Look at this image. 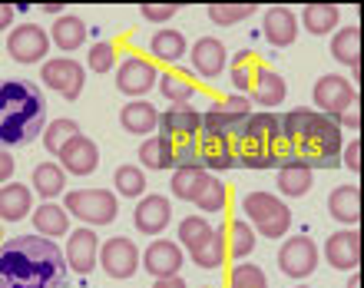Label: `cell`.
Wrapping results in <instances>:
<instances>
[{
  "label": "cell",
  "instance_id": "1",
  "mask_svg": "<svg viewBox=\"0 0 364 288\" xmlns=\"http://www.w3.org/2000/svg\"><path fill=\"white\" fill-rule=\"evenodd\" d=\"M63 249L43 235H14L0 242V288H67Z\"/></svg>",
  "mask_w": 364,
  "mask_h": 288
},
{
  "label": "cell",
  "instance_id": "2",
  "mask_svg": "<svg viewBox=\"0 0 364 288\" xmlns=\"http://www.w3.org/2000/svg\"><path fill=\"white\" fill-rule=\"evenodd\" d=\"M47 100L30 80H0V149L27 146L43 133Z\"/></svg>",
  "mask_w": 364,
  "mask_h": 288
},
{
  "label": "cell",
  "instance_id": "3",
  "mask_svg": "<svg viewBox=\"0 0 364 288\" xmlns=\"http://www.w3.org/2000/svg\"><path fill=\"white\" fill-rule=\"evenodd\" d=\"M295 159L315 169H341V126L315 110L301 136L295 139Z\"/></svg>",
  "mask_w": 364,
  "mask_h": 288
},
{
  "label": "cell",
  "instance_id": "4",
  "mask_svg": "<svg viewBox=\"0 0 364 288\" xmlns=\"http://www.w3.org/2000/svg\"><path fill=\"white\" fill-rule=\"evenodd\" d=\"M242 212H245L252 232L265 235V239H285L291 229V209L275 192H249L242 199Z\"/></svg>",
  "mask_w": 364,
  "mask_h": 288
},
{
  "label": "cell",
  "instance_id": "5",
  "mask_svg": "<svg viewBox=\"0 0 364 288\" xmlns=\"http://www.w3.org/2000/svg\"><path fill=\"white\" fill-rule=\"evenodd\" d=\"M63 209L73 219L87 222V229L93 225H109L119 215V202L116 192L106 189H77V192H63Z\"/></svg>",
  "mask_w": 364,
  "mask_h": 288
},
{
  "label": "cell",
  "instance_id": "6",
  "mask_svg": "<svg viewBox=\"0 0 364 288\" xmlns=\"http://www.w3.org/2000/svg\"><path fill=\"white\" fill-rule=\"evenodd\" d=\"M252 116V100L242 93H232V96H222L215 103L202 113V133H239L245 119Z\"/></svg>",
  "mask_w": 364,
  "mask_h": 288
},
{
  "label": "cell",
  "instance_id": "7",
  "mask_svg": "<svg viewBox=\"0 0 364 288\" xmlns=\"http://www.w3.org/2000/svg\"><path fill=\"white\" fill-rule=\"evenodd\" d=\"M239 133H202L196 136L199 146V169L205 173H225V169H239Z\"/></svg>",
  "mask_w": 364,
  "mask_h": 288
},
{
  "label": "cell",
  "instance_id": "8",
  "mask_svg": "<svg viewBox=\"0 0 364 288\" xmlns=\"http://www.w3.org/2000/svg\"><path fill=\"white\" fill-rule=\"evenodd\" d=\"M311 96H315L318 113L338 123L348 106L358 103V87H351V80L338 77V73H325V77H318V83H315V90H311Z\"/></svg>",
  "mask_w": 364,
  "mask_h": 288
},
{
  "label": "cell",
  "instance_id": "9",
  "mask_svg": "<svg viewBox=\"0 0 364 288\" xmlns=\"http://www.w3.org/2000/svg\"><path fill=\"white\" fill-rule=\"evenodd\" d=\"M40 80H43V87H50L53 93H60L63 100H80L83 87H87V70L80 67L77 60L70 57H57V60H47L43 67H40Z\"/></svg>",
  "mask_w": 364,
  "mask_h": 288
},
{
  "label": "cell",
  "instance_id": "10",
  "mask_svg": "<svg viewBox=\"0 0 364 288\" xmlns=\"http://www.w3.org/2000/svg\"><path fill=\"white\" fill-rule=\"evenodd\" d=\"M156 80H159V67L153 60L136 57V53L116 67V90L126 93L129 100H143L149 90H156Z\"/></svg>",
  "mask_w": 364,
  "mask_h": 288
},
{
  "label": "cell",
  "instance_id": "11",
  "mask_svg": "<svg viewBox=\"0 0 364 288\" xmlns=\"http://www.w3.org/2000/svg\"><path fill=\"white\" fill-rule=\"evenodd\" d=\"M100 265H103V272L116 282L133 279L136 269H139V249H136L133 239H126V235L106 239V242H100Z\"/></svg>",
  "mask_w": 364,
  "mask_h": 288
},
{
  "label": "cell",
  "instance_id": "12",
  "mask_svg": "<svg viewBox=\"0 0 364 288\" xmlns=\"http://www.w3.org/2000/svg\"><path fill=\"white\" fill-rule=\"evenodd\" d=\"M7 53L17 63H47V53H50V33L37 23H20V27L10 30L7 37Z\"/></svg>",
  "mask_w": 364,
  "mask_h": 288
},
{
  "label": "cell",
  "instance_id": "13",
  "mask_svg": "<svg viewBox=\"0 0 364 288\" xmlns=\"http://www.w3.org/2000/svg\"><path fill=\"white\" fill-rule=\"evenodd\" d=\"M278 269L288 279H308L318 269V245L308 235H291V239L278 249Z\"/></svg>",
  "mask_w": 364,
  "mask_h": 288
},
{
  "label": "cell",
  "instance_id": "14",
  "mask_svg": "<svg viewBox=\"0 0 364 288\" xmlns=\"http://www.w3.org/2000/svg\"><path fill=\"white\" fill-rule=\"evenodd\" d=\"M202 129V113L192 103H173L166 113H159V133L173 143L196 139Z\"/></svg>",
  "mask_w": 364,
  "mask_h": 288
},
{
  "label": "cell",
  "instance_id": "15",
  "mask_svg": "<svg viewBox=\"0 0 364 288\" xmlns=\"http://www.w3.org/2000/svg\"><path fill=\"white\" fill-rule=\"evenodd\" d=\"M63 259H67L70 272H80V275H90L100 262V239H96L93 229H77L67 235V245H63Z\"/></svg>",
  "mask_w": 364,
  "mask_h": 288
},
{
  "label": "cell",
  "instance_id": "16",
  "mask_svg": "<svg viewBox=\"0 0 364 288\" xmlns=\"http://www.w3.org/2000/svg\"><path fill=\"white\" fill-rule=\"evenodd\" d=\"M325 259L335 272H358V265H361V232L341 229L335 235H328Z\"/></svg>",
  "mask_w": 364,
  "mask_h": 288
},
{
  "label": "cell",
  "instance_id": "17",
  "mask_svg": "<svg viewBox=\"0 0 364 288\" xmlns=\"http://www.w3.org/2000/svg\"><path fill=\"white\" fill-rule=\"evenodd\" d=\"M57 159H60V169H63V173L90 176V173H96V166H100V149H96V143L90 136L80 133L60 149Z\"/></svg>",
  "mask_w": 364,
  "mask_h": 288
},
{
  "label": "cell",
  "instance_id": "18",
  "mask_svg": "<svg viewBox=\"0 0 364 288\" xmlns=\"http://www.w3.org/2000/svg\"><path fill=\"white\" fill-rule=\"evenodd\" d=\"M189 57H192V70H196L202 80H215L222 70H225V63H229V50H225L222 40L202 37L192 43Z\"/></svg>",
  "mask_w": 364,
  "mask_h": 288
},
{
  "label": "cell",
  "instance_id": "19",
  "mask_svg": "<svg viewBox=\"0 0 364 288\" xmlns=\"http://www.w3.org/2000/svg\"><path fill=\"white\" fill-rule=\"evenodd\" d=\"M182 259H186V255H182V249L176 242L159 239L146 249V255L139 262H143V269L149 272L153 279H173V275H179Z\"/></svg>",
  "mask_w": 364,
  "mask_h": 288
},
{
  "label": "cell",
  "instance_id": "20",
  "mask_svg": "<svg viewBox=\"0 0 364 288\" xmlns=\"http://www.w3.org/2000/svg\"><path fill=\"white\" fill-rule=\"evenodd\" d=\"M133 222L143 235H159L173 222V202L166 196H143L133 212Z\"/></svg>",
  "mask_w": 364,
  "mask_h": 288
},
{
  "label": "cell",
  "instance_id": "21",
  "mask_svg": "<svg viewBox=\"0 0 364 288\" xmlns=\"http://www.w3.org/2000/svg\"><path fill=\"white\" fill-rule=\"evenodd\" d=\"M262 33L272 47H291L298 40V17L288 7H269L262 17Z\"/></svg>",
  "mask_w": 364,
  "mask_h": 288
},
{
  "label": "cell",
  "instance_id": "22",
  "mask_svg": "<svg viewBox=\"0 0 364 288\" xmlns=\"http://www.w3.org/2000/svg\"><path fill=\"white\" fill-rule=\"evenodd\" d=\"M328 212H331V219L341 222L345 229H358V222H361V189H358V183L338 186V189L328 196Z\"/></svg>",
  "mask_w": 364,
  "mask_h": 288
},
{
  "label": "cell",
  "instance_id": "23",
  "mask_svg": "<svg viewBox=\"0 0 364 288\" xmlns=\"http://www.w3.org/2000/svg\"><path fill=\"white\" fill-rule=\"evenodd\" d=\"M119 123L129 136H153V129L159 126V110L149 100H129L119 110Z\"/></svg>",
  "mask_w": 364,
  "mask_h": 288
},
{
  "label": "cell",
  "instance_id": "24",
  "mask_svg": "<svg viewBox=\"0 0 364 288\" xmlns=\"http://www.w3.org/2000/svg\"><path fill=\"white\" fill-rule=\"evenodd\" d=\"M215 229H219L222 242H225L229 259L242 262L255 252V232H252V225L245 219H229V222H222V225H215Z\"/></svg>",
  "mask_w": 364,
  "mask_h": 288
},
{
  "label": "cell",
  "instance_id": "25",
  "mask_svg": "<svg viewBox=\"0 0 364 288\" xmlns=\"http://www.w3.org/2000/svg\"><path fill=\"white\" fill-rule=\"evenodd\" d=\"M33 212V189L23 183H7L0 186V219L4 222H20Z\"/></svg>",
  "mask_w": 364,
  "mask_h": 288
},
{
  "label": "cell",
  "instance_id": "26",
  "mask_svg": "<svg viewBox=\"0 0 364 288\" xmlns=\"http://www.w3.org/2000/svg\"><path fill=\"white\" fill-rule=\"evenodd\" d=\"M33 229H37V235H43V239H60V235H70V215L63 206H57V202H43V206H37L33 209Z\"/></svg>",
  "mask_w": 364,
  "mask_h": 288
},
{
  "label": "cell",
  "instance_id": "27",
  "mask_svg": "<svg viewBox=\"0 0 364 288\" xmlns=\"http://www.w3.org/2000/svg\"><path fill=\"white\" fill-rule=\"evenodd\" d=\"M262 70H265V63H262V57L255 50H239L232 57V87H235V93L249 96Z\"/></svg>",
  "mask_w": 364,
  "mask_h": 288
},
{
  "label": "cell",
  "instance_id": "28",
  "mask_svg": "<svg viewBox=\"0 0 364 288\" xmlns=\"http://www.w3.org/2000/svg\"><path fill=\"white\" fill-rule=\"evenodd\" d=\"M139 166H146V169H156V173H163V169H176L173 139H166L163 133L143 139V146H139Z\"/></svg>",
  "mask_w": 364,
  "mask_h": 288
},
{
  "label": "cell",
  "instance_id": "29",
  "mask_svg": "<svg viewBox=\"0 0 364 288\" xmlns=\"http://www.w3.org/2000/svg\"><path fill=\"white\" fill-rule=\"evenodd\" d=\"M285 93H288V87H285V80H282V73H275V70L265 67L259 73V80H255L249 100L252 103H259V106H265V110H275V106L285 103Z\"/></svg>",
  "mask_w": 364,
  "mask_h": 288
},
{
  "label": "cell",
  "instance_id": "30",
  "mask_svg": "<svg viewBox=\"0 0 364 288\" xmlns=\"http://www.w3.org/2000/svg\"><path fill=\"white\" fill-rule=\"evenodd\" d=\"M30 186H33V192H37L40 199L53 202L57 196L67 192V173L60 169V163H40L33 169V176H30Z\"/></svg>",
  "mask_w": 364,
  "mask_h": 288
},
{
  "label": "cell",
  "instance_id": "31",
  "mask_svg": "<svg viewBox=\"0 0 364 288\" xmlns=\"http://www.w3.org/2000/svg\"><path fill=\"white\" fill-rule=\"evenodd\" d=\"M50 37H53V43H57L63 53H70V50H80L83 43H87L90 30H87V23H83L80 17H73V14H63V17L53 20Z\"/></svg>",
  "mask_w": 364,
  "mask_h": 288
},
{
  "label": "cell",
  "instance_id": "32",
  "mask_svg": "<svg viewBox=\"0 0 364 288\" xmlns=\"http://www.w3.org/2000/svg\"><path fill=\"white\" fill-rule=\"evenodd\" d=\"M331 57L345 67H361V27L358 23H348L345 30H338L331 37Z\"/></svg>",
  "mask_w": 364,
  "mask_h": 288
},
{
  "label": "cell",
  "instance_id": "33",
  "mask_svg": "<svg viewBox=\"0 0 364 288\" xmlns=\"http://www.w3.org/2000/svg\"><path fill=\"white\" fill-rule=\"evenodd\" d=\"M311 183H315V173H311L308 166H301L298 159L278 169V192L288 196V199H301V196H308V192H311Z\"/></svg>",
  "mask_w": 364,
  "mask_h": 288
},
{
  "label": "cell",
  "instance_id": "34",
  "mask_svg": "<svg viewBox=\"0 0 364 288\" xmlns=\"http://www.w3.org/2000/svg\"><path fill=\"white\" fill-rule=\"evenodd\" d=\"M156 90L169 100V106L173 103H189L192 96H196V83H192V77L186 73V70H163L159 80H156Z\"/></svg>",
  "mask_w": 364,
  "mask_h": 288
},
{
  "label": "cell",
  "instance_id": "35",
  "mask_svg": "<svg viewBox=\"0 0 364 288\" xmlns=\"http://www.w3.org/2000/svg\"><path fill=\"white\" fill-rule=\"evenodd\" d=\"M209 183H212V173H205L199 166L176 169L173 173V192H176V199H182V202H196Z\"/></svg>",
  "mask_w": 364,
  "mask_h": 288
},
{
  "label": "cell",
  "instance_id": "36",
  "mask_svg": "<svg viewBox=\"0 0 364 288\" xmlns=\"http://www.w3.org/2000/svg\"><path fill=\"white\" fill-rule=\"evenodd\" d=\"M338 20H341V14H338L335 4H308V7L301 10V23H305V30L311 37L331 33V30L338 27Z\"/></svg>",
  "mask_w": 364,
  "mask_h": 288
},
{
  "label": "cell",
  "instance_id": "37",
  "mask_svg": "<svg viewBox=\"0 0 364 288\" xmlns=\"http://www.w3.org/2000/svg\"><path fill=\"white\" fill-rule=\"evenodd\" d=\"M149 53L159 63H179L186 57V37H182L179 30H159L149 40Z\"/></svg>",
  "mask_w": 364,
  "mask_h": 288
},
{
  "label": "cell",
  "instance_id": "38",
  "mask_svg": "<svg viewBox=\"0 0 364 288\" xmlns=\"http://www.w3.org/2000/svg\"><path fill=\"white\" fill-rule=\"evenodd\" d=\"M189 255H192V262H196L199 269H205V272H215V269H222V265L229 262V252H225V242H222L219 229H212L209 239L202 242L199 249H192Z\"/></svg>",
  "mask_w": 364,
  "mask_h": 288
},
{
  "label": "cell",
  "instance_id": "39",
  "mask_svg": "<svg viewBox=\"0 0 364 288\" xmlns=\"http://www.w3.org/2000/svg\"><path fill=\"white\" fill-rule=\"evenodd\" d=\"M113 186H116V192H119V196H126V199H143V196H146V173L139 169V166L126 163V166H119V169H116Z\"/></svg>",
  "mask_w": 364,
  "mask_h": 288
},
{
  "label": "cell",
  "instance_id": "40",
  "mask_svg": "<svg viewBox=\"0 0 364 288\" xmlns=\"http://www.w3.org/2000/svg\"><path fill=\"white\" fill-rule=\"evenodd\" d=\"M255 10H259V4H212L209 20L215 27H235L242 20H249Z\"/></svg>",
  "mask_w": 364,
  "mask_h": 288
},
{
  "label": "cell",
  "instance_id": "41",
  "mask_svg": "<svg viewBox=\"0 0 364 288\" xmlns=\"http://www.w3.org/2000/svg\"><path fill=\"white\" fill-rule=\"evenodd\" d=\"M73 136H80V126L73 123V119H53V123L47 126V133H43V146H47L50 156H57Z\"/></svg>",
  "mask_w": 364,
  "mask_h": 288
},
{
  "label": "cell",
  "instance_id": "42",
  "mask_svg": "<svg viewBox=\"0 0 364 288\" xmlns=\"http://www.w3.org/2000/svg\"><path fill=\"white\" fill-rule=\"evenodd\" d=\"M212 235V225L202 215H189V219L179 222V245H186V249H199L202 242Z\"/></svg>",
  "mask_w": 364,
  "mask_h": 288
},
{
  "label": "cell",
  "instance_id": "43",
  "mask_svg": "<svg viewBox=\"0 0 364 288\" xmlns=\"http://www.w3.org/2000/svg\"><path fill=\"white\" fill-rule=\"evenodd\" d=\"M229 288H269L265 272L252 262H235V269L229 272Z\"/></svg>",
  "mask_w": 364,
  "mask_h": 288
},
{
  "label": "cell",
  "instance_id": "44",
  "mask_svg": "<svg viewBox=\"0 0 364 288\" xmlns=\"http://www.w3.org/2000/svg\"><path fill=\"white\" fill-rule=\"evenodd\" d=\"M196 206H199L202 212H222L225 206H229V189H225V183H219L215 176H212V183L205 186V192H202L199 199H196Z\"/></svg>",
  "mask_w": 364,
  "mask_h": 288
},
{
  "label": "cell",
  "instance_id": "45",
  "mask_svg": "<svg viewBox=\"0 0 364 288\" xmlns=\"http://www.w3.org/2000/svg\"><path fill=\"white\" fill-rule=\"evenodd\" d=\"M116 67V47L109 40H96L90 47V70L93 73H109Z\"/></svg>",
  "mask_w": 364,
  "mask_h": 288
},
{
  "label": "cell",
  "instance_id": "46",
  "mask_svg": "<svg viewBox=\"0 0 364 288\" xmlns=\"http://www.w3.org/2000/svg\"><path fill=\"white\" fill-rule=\"evenodd\" d=\"M173 149H176V169L199 166V146H196V139H182V143H173Z\"/></svg>",
  "mask_w": 364,
  "mask_h": 288
},
{
  "label": "cell",
  "instance_id": "47",
  "mask_svg": "<svg viewBox=\"0 0 364 288\" xmlns=\"http://www.w3.org/2000/svg\"><path fill=\"white\" fill-rule=\"evenodd\" d=\"M179 14V4H143V17L153 23H169Z\"/></svg>",
  "mask_w": 364,
  "mask_h": 288
},
{
  "label": "cell",
  "instance_id": "48",
  "mask_svg": "<svg viewBox=\"0 0 364 288\" xmlns=\"http://www.w3.org/2000/svg\"><path fill=\"white\" fill-rule=\"evenodd\" d=\"M341 166H345L348 173H361V143L358 139H351V143L341 149Z\"/></svg>",
  "mask_w": 364,
  "mask_h": 288
},
{
  "label": "cell",
  "instance_id": "49",
  "mask_svg": "<svg viewBox=\"0 0 364 288\" xmlns=\"http://www.w3.org/2000/svg\"><path fill=\"white\" fill-rule=\"evenodd\" d=\"M338 126H348V129H361V100H358L355 106H348L345 113H341Z\"/></svg>",
  "mask_w": 364,
  "mask_h": 288
},
{
  "label": "cell",
  "instance_id": "50",
  "mask_svg": "<svg viewBox=\"0 0 364 288\" xmlns=\"http://www.w3.org/2000/svg\"><path fill=\"white\" fill-rule=\"evenodd\" d=\"M14 156L7 153V149H0V186H7L10 183V176H14Z\"/></svg>",
  "mask_w": 364,
  "mask_h": 288
},
{
  "label": "cell",
  "instance_id": "51",
  "mask_svg": "<svg viewBox=\"0 0 364 288\" xmlns=\"http://www.w3.org/2000/svg\"><path fill=\"white\" fill-rule=\"evenodd\" d=\"M14 14H17L14 4H0V30H7L10 23H14Z\"/></svg>",
  "mask_w": 364,
  "mask_h": 288
},
{
  "label": "cell",
  "instance_id": "52",
  "mask_svg": "<svg viewBox=\"0 0 364 288\" xmlns=\"http://www.w3.org/2000/svg\"><path fill=\"white\" fill-rule=\"evenodd\" d=\"M153 288H186V282H182L179 275H173V279H156Z\"/></svg>",
  "mask_w": 364,
  "mask_h": 288
},
{
  "label": "cell",
  "instance_id": "53",
  "mask_svg": "<svg viewBox=\"0 0 364 288\" xmlns=\"http://www.w3.org/2000/svg\"><path fill=\"white\" fill-rule=\"evenodd\" d=\"M63 7H67V4H40V10H43V14H50V17H53V14H57V17H63Z\"/></svg>",
  "mask_w": 364,
  "mask_h": 288
},
{
  "label": "cell",
  "instance_id": "54",
  "mask_svg": "<svg viewBox=\"0 0 364 288\" xmlns=\"http://www.w3.org/2000/svg\"><path fill=\"white\" fill-rule=\"evenodd\" d=\"M348 288H361V275H358V272H351V279H348Z\"/></svg>",
  "mask_w": 364,
  "mask_h": 288
},
{
  "label": "cell",
  "instance_id": "55",
  "mask_svg": "<svg viewBox=\"0 0 364 288\" xmlns=\"http://www.w3.org/2000/svg\"><path fill=\"white\" fill-rule=\"evenodd\" d=\"M298 288H308V285H298Z\"/></svg>",
  "mask_w": 364,
  "mask_h": 288
}]
</instances>
